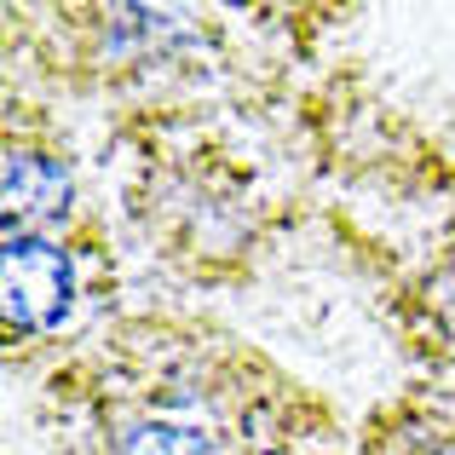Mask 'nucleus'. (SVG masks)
Listing matches in <instances>:
<instances>
[{
	"label": "nucleus",
	"instance_id": "nucleus-5",
	"mask_svg": "<svg viewBox=\"0 0 455 455\" xmlns=\"http://www.w3.org/2000/svg\"><path fill=\"white\" fill-rule=\"evenodd\" d=\"M0 167H6V236H46L81 225L92 208L81 156L69 145L64 122L35 92H6V133H0Z\"/></svg>",
	"mask_w": 455,
	"mask_h": 455
},
{
	"label": "nucleus",
	"instance_id": "nucleus-6",
	"mask_svg": "<svg viewBox=\"0 0 455 455\" xmlns=\"http://www.w3.org/2000/svg\"><path fill=\"white\" fill-rule=\"evenodd\" d=\"M357 455H455V392L403 380L357 421Z\"/></svg>",
	"mask_w": 455,
	"mask_h": 455
},
{
	"label": "nucleus",
	"instance_id": "nucleus-4",
	"mask_svg": "<svg viewBox=\"0 0 455 455\" xmlns=\"http://www.w3.org/2000/svg\"><path fill=\"white\" fill-rule=\"evenodd\" d=\"M375 300L415 387L455 392V190L421 243L380 259Z\"/></svg>",
	"mask_w": 455,
	"mask_h": 455
},
{
	"label": "nucleus",
	"instance_id": "nucleus-3",
	"mask_svg": "<svg viewBox=\"0 0 455 455\" xmlns=\"http://www.w3.org/2000/svg\"><path fill=\"white\" fill-rule=\"evenodd\" d=\"M116 294H122V259L104 213H87L69 231L6 236V306H0L6 375L41 380L92 329L127 311Z\"/></svg>",
	"mask_w": 455,
	"mask_h": 455
},
{
	"label": "nucleus",
	"instance_id": "nucleus-2",
	"mask_svg": "<svg viewBox=\"0 0 455 455\" xmlns=\"http://www.w3.org/2000/svg\"><path fill=\"white\" fill-rule=\"evenodd\" d=\"M122 150V208L150 254L190 289H231L259 271L294 225L289 196L266 185L225 133L208 127V104L116 116Z\"/></svg>",
	"mask_w": 455,
	"mask_h": 455
},
{
	"label": "nucleus",
	"instance_id": "nucleus-1",
	"mask_svg": "<svg viewBox=\"0 0 455 455\" xmlns=\"http://www.w3.org/2000/svg\"><path fill=\"white\" fill-rule=\"evenodd\" d=\"M52 455H289L346 438L340 403L196 306H127L41 380Z\"/></svg>",
	"mask_w": 455,
	"mask_h": 455
}]
</instances>
